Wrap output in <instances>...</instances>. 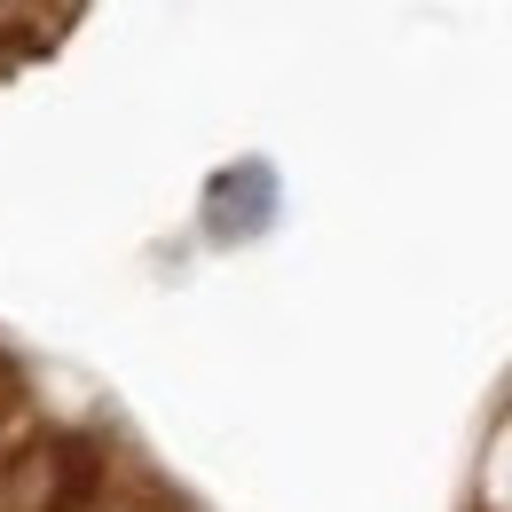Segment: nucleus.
I'll use <instances>...</instances> for the list:
<instances>
[{
    "instance_id": "1",
    "label": "nucleus",
    "mask_w": 512,
    "mask_h": 512,
    "mask_svg": "<svg viewBox=\"0 0 512 512\" xmlns=\"http://www.w3.org/2000/svg\"><path fill=\"white\" fill-rule=\"evenodd\" d=\"M276 213H284V182H276L268 158L221 166V174L205 182V197H197V229H205V245H221V253L260 245V237L276 229Z\"/></svg>"
}]
</instances>
